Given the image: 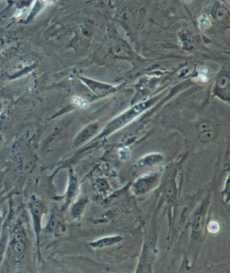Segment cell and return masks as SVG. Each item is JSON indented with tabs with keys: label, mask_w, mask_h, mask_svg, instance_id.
<instances>
[{
	"label": "cell",
	"mask_w": 230,
	"mask_h": 273,
	"mask_svg": "<svg viewBox=\"0 0 230 273\" xmlns=\"http://www.w3.org/2000/svg\"><path fill=\"white\" fill-rule=\"evenodd\" d=\"M199 25H200V28L202 30L208 29L210 26V21L208 18V16H206V15L201 16L199 20Z\"/></svg>",
	"instance_id": "obj_3"
},
{
	"label": "cell",
	"mask_w": 230,
	"mask_h": 273,
	"mask_svg": "<svg viewBox=\"0 0 230 273\" xmlns=\"http://www.w3.org/2000/svg\"><path fill=\"white\" fill-rule=\"evenodd\" d=\"M93 131H94V129H90V127L87 128V129H85L81 133V135H79V136H78L77 140L76 141V143H77V144H80L83 138H85V139H84V141H85L87 138H89V136H90L92 133H93Z\"/></svg>",
	"instance_id": "obj_4"
},
{
	"label": "cell",
	"mask_w": 230,
	"mask_h": 273,
	"mask_svg": "<svg viewBox=\"0 0 230 273\" xmlns=\"http://www.w3.org/2000/svg\"><path fill=\"white\" fill-rule=\"evenodd\" d=\"M219 230V225L217 222H210L209 225V231L211 233H217Z\"/></svg>",
	"instance_id": "obj_6"
},
{
	"label": "cell",
	"mask_w": 230,
	"mask_h": 273,
	"mask_svg": "<svg viewBox=\"0 0 230 273\" xmlns=\"http://www.w3.org/2000/svg\"><path fill=\"white\" fill-rule=\"evenodd\" d=\"M121 240V237L119 236H114V237H107V238H103L102 240L97 241L96 243H94L95 246L96 247H103V246H107V245H111L114 243H117Z\"/></svg>",
	"instance_id": "obj_2"
},
{
	"label": "cell",
	"mask_w": 230,
	"mask_h": 273,
	"mask_svg": "<svg viewBox=\"0 0 230 273\" xmlns=\"http://www.w3.org/2000/svg\"><path fill=\"white\" fill-rule=\"evenodd\" d=\"M147 107H148V103H140L139 105L131 108L130 110H127L126 112L123 113V114H122L118 118L113 120L110 124H108V126L104 129L103 136L111 134L115 130H118L122 127L127 125L129 122L132 121L136 117L139 116V114H140L144 110H146Z\"/></svg>",
	"instance_id": "obj_1"
},
{
	"label": "cell",
	"mask_w": 230,
	"mask_h": 273,
	"mask_svg": "<svg viewBox=\"0 0 230 273\" xmlns=\"http://www.w3.org/2000/svg\"><path fill=\"white\" fill-rule=\"evenodd\" d=\"M72 101H73V103H74L76 105L80 106V107H85V106L87 105V103H86L84 99H82L81 97L75 96V97H73Z\"/></svg>",
	"instance_id": "obj_5"
}]
</instances>
